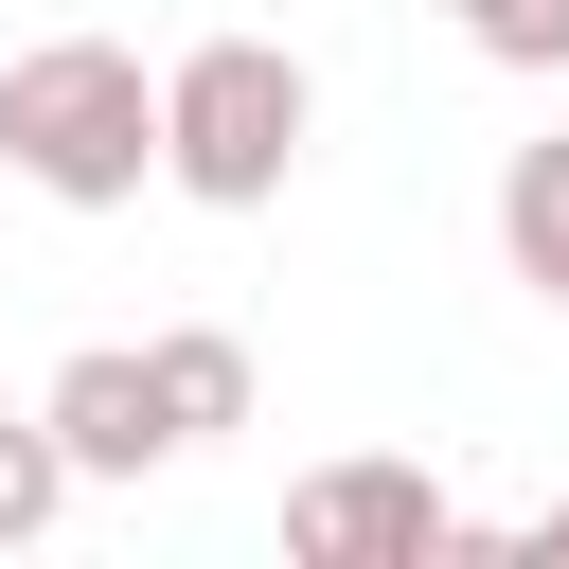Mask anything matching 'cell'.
Here are the masks:
<instances>
[{"label":"cell","instance_id":"obj_1","mask_svg":"<svg viewBox=\"0 0 569 569\" xmlns=\"http://www.w3.org/2000/svg\"><path fill=\"white\" fill-rule=\"evenodd\" d=\"M0 160L53 196V213H124L160 178V71L124 36H36L0 53Z\"/></svg>","mask_w":569,"mask_h":569},{"label":"cell","instance_id":"obj_2","mask_svg":"<svg viewBox=\"0 0 569 569\" xmlns=\"http://www.w3.org/2000/svg\"><path fill=\"white\" fill-rule=\"evenodd\" d=\"M302 124H320V71H302L284 36H196V53L160 71V178H178L196 213H284Z\"/></svg>","mask_w":569,"mask_h":569},{"label":"cell","instance_id":"obj_3","mask_svg":"<svg viewBox=\"0 0 569 569\" xmlns=\"http://www.w3.org/2000/svg\"><path fill=\"white\" fill-rule=\"evenodd\" d=\"M445 533H462V498L427 462H302L284 480V551L302 569H427Z\"/></svg>","mask_w":569,"mask_h":569},{"label":"cell","instance_id":"obj_4","mask_svg":"<svg viewBox=\"0 0 569 569\" xmlns=\"http://www.w3.org/2000/svg\"><path fill=\"white\" fill-rule=\"evenodd\" d=\"M53 445H71V480H160L178 462V427H160V373H142V338H89V356H53Z\"/></svg>","mask_w":569,"mask_h":569},{"label":"cell","instance_id":"obj_5","mask_svg":"<svg viewBox=\"0 0 569 569\" xmlns=\"http://www.w3.org/2000/svg\"><path fill=\"white\" fill-rule=\"evenodd\" d=\"M142 373H160V427H178V445H231V427L267 409V373H249V338H231V320H160V338H142Z\"/></svg>","mask_w":569,"mask_h":569},{"label":"cell","instance_id":"obj_6","mask_svg":"<svg viewBox=\"0 0 569 569\" xmlns=\"http://www.w3.org/2000/svg\"><path fill=\"white\" fill-rule=\"evenodd\" d=\"M498 267H516L533 302H569V124L498 160Z\"/></svg>","mask_w":569,"mask_h":569},{"label":"cell","instance_id":"obj_7","mask_svg":"<svg viewBox=\"0 0 569 569\" xmlns=\"http://www.w3.org/2000/svg\"><path fill=\"white\" fill-rule=\"evenodd\" d=\"M89 480H71V445H53V409H0V551H36L53 516H71Z\"/></svg>","mask_w":569,"mask_h":569},{"label":"cell","instance_id":"obj_8","mask_svg":"<svg viewBox=\"0 0 569 569\" xmlns=\"http://www.w3.org/2000/svg\"><path fill=\"white\" fill-rule=\"evenodd\" d=\"M462 18V53H498V71H569V0H445Z\"/></svg>","mask_w":569,"mask_h":569},{"label":"cell","instance_id":"obj_9","mask_svg":"<svg viewBox=\"0 0 569 569\" xmlns=\"http://www.w3.org/2000/svg\"><path fill=\"white\" fill-rule=\"evenodd\" d=\"M516 551H551V569H569V498H551V516H516Z\"/></svg>","mask_w":569,"mask_h":569}]
</instances>
